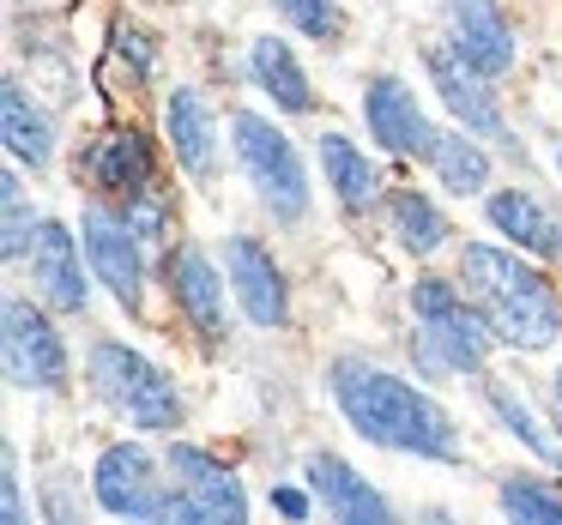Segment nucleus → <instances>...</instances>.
<instances>
[{
    "label": "nucleus",
    "mask_w": 562,
    "mask_h": 525,
    "mask_svg": "<svg viewBox=\"0 0 562 525\" xmlns=\"http://www.w3.org/2000/svg\"><path fill=\"white\" fill-rule=\"evenodd\" d=\"M327 392L339 404L345 429L357 441L400 459H429V465H460L465 441L453 411L429 387L393 375V368L369 363V356H333L327 363Z\"/></svg>",
    "instance_id": "nucleus-1"
},
{
    "label": "nucleus",
    "mask_w": 562,
    "mask_h": 525,
    "mask_svg": "<svg viewBox=\"0 0 562 525\" xmlns=\"http://www.w3.org/2000/svg\"><path fill=\"white\" fill-rule=\"evenodd\" d=\"M453 266H460V284L472 290L490 332L508 351L538 356L562 344V284L544 272V260L520 254L508 242H465Z\"/></svg>",
    "instance_id": "nucleus-2"
},
{
    "label": "nucleus",
    "mask_w": 562,
    "mask_h": 525,
    "mask_svg": "<svg viewBox=\"0 0 562 525\" xmlns=\"http://www.w3.org/2000/svg\"><path fill=\"white\" fill-rule=\"evenodd\" d=\"M405 308H412V351L429 375H484L490 351H496V332H490L484 308L472 303L460 278H441V272H424V278L405 290Z\"/></svg>",
    "instance_id": "nucleus-3"
},
{
    "label": "nucleus",
    "mask_w": 562,
    "mask_h": 525,
    "mask_svg": "<svg viewBox=\"0 0 562 525\" xmlns=\"http://www.w3.org/2000/svg\"><path fill=\"white\" fill-rule=\"evenodd\" d=\"M86 387L139 435H176L188 416V399L164 363H151L127 339H98L86 351Z\"/></svg>",
    "instance_id": "nucleus-4"
},
{
    "label": "nucleus",
    "mask_w": 562,
    "mask_h": 525,
    "mask_svg": "<svg viewBox=\"0 0 562 525\" xmlns=\"http://www.w3.org/2000/svg\"><path fill=\"white\" fill-rule=\"evenodd\" d=\"M231 151L243 163L248 187H255L260 212L272 224H303L315 206V187H308V163L296 151V139L284 134L272 115L260 110H231Z\"/></svg>",
    "instance_id": "nucleus-5"
},
{
    "label": "nucleus",
    "mask_w": 562,
    "mask_h": 525,
    "mask_svg": "<svg viewBox=\"0 0 562 525\" xmlns=\"http://www.w3.org/2000/svg\"><path fill=\"white\" fill-rule=\"evenodd\" d=\"M170 465L146 447V441H110V447L91 459V501L110 520H182V495H176V477H164Z\"/></svg>",
    "instance_id": "nucleus-6"
},
{
    "label": "nucleus",
    "mask_w": 562,
    "mask_h": 525,
    "mask_svg": "<svg viewBox=\"0 0 562 525\" xmlns=\"http://www.w3.org/2000/svg\"><path fill=\"white\" fill-rule=\"evenodd\" d=\"M0 351H7V380L13 392L31 399H55V392L74 387V351H67L61 327H55V308L43 296H7L0 308Z\"/></svg>",
    "instance_id": "nucleus-7"
},
{
    "label": "nucleus",
    "mask_w": 562,
    "mask_h": 525,
    "mask_svg": "<svg viewBox=\"0 0 562 525\" xmlns=\"http://www.w3.org/2000/svg\"><path fill=\"white\" fill-rule=\"evenodd\" d=\"M79 242H86L91 260V278L115 296L122 315H146V296H151V248L139 242V230L127 224V212L115 199L91 194L86 212H79Z\"/></svg>",
    "instance_id": "nucleus-8"
},
{
    "label": "nucleus",
    "mask_w": 562,
    "mask_h": 525,
    "mask_svg": "<svg viewBox=\"0 0 562 525\" xmlns=\"http://www.w3.org/2000/svg\"><path fill=\"white\" fill-rule=\"evenodd\" d=\"M158 278H164V296H170V315L182 320V332L200 344V351H224L231 344V278L224 266L206 254L200 242H176L170 254L158 260Z\"/></svg>",
    "instance_id": "nucleus-9"
},
{
    "label": "nucleus",
    "mask_w": 562,
    "mask_h": 525,
    "mask_svg": "<svg viewBox=\"0 0 562 525\" xmlns=\"http://www.w3.org/2000/svg\"><path fill=\"white\" fill-rule=\"evenodd\" d=\"M424 73H429V91H436V103L465 127V134L490 139V146H502V151H520V134H514L508 110H502V98L490 91L496 79H484L477 67H465L453 43H436V49H424Z\"/></svg>",
    "instance_id": "nucleus-10"
},
{
    "label": "nucleus",
    "mask_w": 562,
    "mask_h": 525,
    "mask_svg": "<svg viewBox=\"0 0 562 525\" xmlns=\"http://www.w3.org/2000/svg\"><path fill=\"white\" fill-rule=\"evenodd\" d=\"M357 115H363L369 139L400 163H429V151H436V139H441V127L429 122L424 98H417L400 73H369L363 98H357Z\"/></svg>",
    "instance_id": "nucleus-11"
},
{
    "label": "nucleus",
    "mask_w": 562,
    "mask_h": 525,
    "mask_svg": "<svg viewBox=\"0 0 562 525\" xmlns=\"http://www.w3.org/2000/svg\"><path fill=\"white\" fill-rule=\"evenodd\" d=\"M164 465H170L176 495H182V525H243L248 520V489L218 453L170 435Z\"/></svg>",
    "instance_id": "nucleus-12"
},
{
    "label": "nucleus",
    "mask_w": 562,
    "mask_h": 525,
    "mask_svg": "<svg viewBox=\"0 0 562 525\" xmlns=\"http://www.w3.org/2000/svg\"><path fill=\"white\" fill-rule=\"evenodd\" d=\"M224 278H231V296L248 315V327H260V332L291 327V278H284L279 254L260 236H248V230L224 236Z\"/></svg>",
    "instance_id": "nucleus-13"
},
{
    "label": "nucleus",
    "mask_w": 562,
    "mask_h": 525,
    "mask_svg": "<svg viewBox=\"0 0 562 525\" xmlns=\"http://www.w3.org/2000/svg\"><path fill=\"white\" fill-rule=\"evenodd\" d=\"M224 127H218V110L200 85H170L164 91V151L170 163L188 175V182L212 187L218 182V151H224Z\"/></svg>",
    "instance_id": "nucleus-14"
},
{
    "label": "nucleus",
    "mask_w": 562,
    "mask_h": 525,
    "mask_svg": "<svg viewBox=\"0 0 562 525\" xmlns=\"http://www.w3.org/2000/svg\"><path fill=\"white\" fill-rule=\"evenodd\" d=\"M25 272H31V296H43L55 315H86L91 260H86L79 230H67L61 218H43L37 242H31V254H25Z\"/></svg>",
    "instance_id": "nucleus-15"
},
{
    "label": "nucleus",
    "mask_w": 562,
    "mask_h": 525,
    "mask_svg": "<svg viewBox=\"0 0 562 525\" xmlns=\"http://www.w3.org/2000/svg\"><path fill=\"white\" fill-rule=\"evenodd\" d=\"M441 13H448V43L465 67H477L484 79H508L520 67V37L496 0H441Z\"/></svg>",
    "instance_id": "nucleus-16"
},
{
    "label": "nucleus",
    "mask_w": 562,
    "mask_h": 525,
    "mask_svg": "<svg viewBox=\"0 0 562 525\" xmlns=\"http://www.w3.org/2000/svg\"><path fill=\"white\" fill-rule=\"evenodd\" d=\"M79 170H86L91 194L127 199V194H139L146 182H158V146H151L134 122H115V127H103V134L86 146Z\"/></svg>",
    "instance_id": "nucleus-17"
},
{
    "label": "nucleus",
    "mask_w": 562,
    "mask_h": 525,
    "mask_svg": "<svg viewBox=\"0 0 562 525\" xmlns=\"http://www.w3.org/2000/svg\"><path fill=\"white\" fill-rule=\"evenodd\" d=\"M303 477H308V489H315V501H321L327 520H339V525H393V501L381 495L345 453H327V447L308 453Z\"/></svg>",
    "instance_id": "nucleus-18"
},
{
    "label": "nucleus",
    "mask_w": 562,
    "mask_h": 525,
    "mask_svg": "<svg viewBox=\"0 0 562 525\" xmlns=\"http://www.w3.org/2000/svg\"><path fill=\"white\" fill-rule=\"evenodd\" d=\"M0 134H7V158L31 175L55 170V158H61V134H55L49 103H43L37 85H25L19 73L0 85Z\"/></svg>",
    "instance_id": "nucleus-19"
},
{
    "label": "nucleus",
    "mask_w": 562,
    "mask_h": 525,
    "mask_svg": "<svg viewBox=\"0 0 562 525\" xmlns=\"http://www.w3.org/2000/svg\"><path fill=\"white\" fill-rule=\"evenodd\" d=\"M484 224L508 248L544 260V266H557V260H562V218L532 194V187H490V194H484Z\"/></svg>",
    "instance_id": "nucleus-20"
},
{
    "label": "nucleus",
    "mask_w": 562,
    "mask_h": 525,
    "mask_svg": "<svg viewBox=\"0 0 562 525\" xmlns=\"http://www.w3.org/2000/svg\"><path fill=\"white\" fill-rule=\"evenodd\" d=\"M315 158H321V182H327L333 206H339L345 218H369L375 206H387V182H381L375 158H369L351 134L327 127V134L315 139Z\"/></svg>",
    "instance_id": "nucleus-21"
},
{
    "label": "nucleus",
    "mask_w": 562,
    "mask_h": 525,
    "mask_svg": "<svg viewBox=\"0 0 562 525\" xmlns=\"http://www.w3.org/2000/svg\"><path fill=\"white\" fill-rule=\"evenodd\" d=\"M248 85H255L279 115H315V85H308V67L296 61V49L279 37V31L248 37Z\"/></svg>",
    "instance_id": "nucleus-22"
},
{
    "label": "nucleus",
    "mask_w": 562,
    "mask_h": 525,
    "mask_svg": "<svg viewBox=\"0 0 562 525\" xmlns=\"http://www.w3.org/2000/svg\"><path fill=\"white\" fill-rule=\"evenodd\" d=\"M381 212H387V236L412 260H436V254L453 248V224L441 218V206L424 194V187H393Z\"/></svg>",
    "instance_id": "nucleus-23"
},
{
    "label": "nucleus",
    "mask_w": 562,
    "mask_h": 525,
    "mask_svg": "<svg viewBox=\"0 0 562 525\" xmlns=\"http://www.w3.org/2000/svg\"><path fill=\"white\" fill-rule=\"evenodd\" d=\"M490 146L477 134H465V127H441L436 151H429V175H436V187H448L453 199H484L490 194Z\"/></svg>",
    "instance_id": "nucleus-24"
},
{
    "label": "nucleus",
    "mask_w": 562,
    "mask_h": 525,
    "mask_svg": "<svg viewBox=\"0 0 562 525\" xmlns=\"http://www.w3.org/2000/svg\"><path fill=\"white\" fill-rule=\"evenodd\" d=\"M477 380H484V411L502 423V435H514L526 453H532V459L562 465V435H550V423L532 411V404H526V392H520V387H508L502 375H490V368H484Z\"/></svg>",
    "instance_id": "nucleus-25"
},
{
    "label": "nucleus",
    "mask_w": 562,
    "mask_h": 525,
    "mask_svg": "<svg viewBox=\"0 0 562 525\" xmlns=\"http://www.w3.org/2000/svg\"><path fill=\"white\" fill-rule=\"evenodd\" d=\"M115 206L127 212V224L139 230V242L151 248V254H170L176 242H182V199H176V187L164 182H146L139 194H127V199H115Z\"/></svg>",
    "instance_id": "nucleus-26"
},
{
    "label": "nucleus",
    "mask_w": 562,
    "mask_h": 525,
    "mask_svg": "<svg viewBox=\"0 0 562 525\" xmlns=\"http://www.w3.org/2000/svg\"><path fill=\"white\" fill-rule=\"evenodd\" d=\"M496 507L508 513L514 525H562V489L550 483V477L514 471L496 483Z\"/></svg>",
    "instance_id": "nucleus-27"
},
{
    "label": "nucleus",
    "mask_w": 562,
    "mask_h": 525,
    "mask_svg": "<svg viewBox=\"0 0 562 525\" xmlns=\"http://www.w3.org/2000/svg\"><path fill=\"white\" fill-rule=\"evenodd\" d=\"M0 206H7V242H0V254H7V266H25L31 242H37V230H43V212L25 199V170H19V163L0 175Z\"/></svg>",
    "instance_id": "nucleus-28"
},
{
    "label": "nucleus",
    "mask_w": 562,
    "mask_h": 525,
    "mask_svg": "<svg viewBox=\"0 0 562 525\" xmlns=\"http://www.w3.org/2000/svg\"><path fill=\"white\" fill-rule=\"evenodd\" d=\"M272 13L308 43H339L345 37V7L339 0H272Z\"/></svg>",
    "instance_id": "nucleus-29"
},
{
    "label": "nucleus",
    "mask_w": 562,
    "mask_h": 525,
    "mask_svg": "<svg viewBox=\"0 0 562 525\" xmlns=\"http://www.w3.org/2000/svg\"><path fill=\"white\" fill-rule=\"evenodd\" d=\"M110 55L127 67L134 85H146V79L158 73V43H151V31H139L134 19H115L110 25Z\"/></svg>",
    "instance_id": "nucleus-30"
},
{
    "label": "nucleus",
    "mask_w": 562,
    "mask_h": 525,
    "mask_svg": "<svg viewBox=\"0 0 562 525\" xmlns=\"http://www.w3.org/2000/svg\"><path fill=\"white\" fill-rule=\"evenodd\" d=\"M0 520H7V525H31V507H25V459H19L13 441H7V453H0Z\"/></svg>",
    "instance_id": "nucleus-31"
},
{
    "label": "nucleus",
    "mask_w": 562,
    "mask_h": 525,
    "mask_svg": "<svg viewBox=\"0 0 562 525\" xmlns=\"http://www.w3.org/2000/svg\"><path fill=\"white\" fill-rule=\"evenodd\" d=\"M267 507L284 513V520H308L321 501H315V489H308V477H303V483H272L267 489Z\"/></svg>",
    "instance_id": "nucleus-32"
},
{
    "label": "nucleus",
    "mask_w": 562,
    "mask_h": 525,
    "mask_svg": "<svg viewBox=\"0 0 562 525\" xmlns=\"http://www.w3.org/2000/svg\"><path fill=\"white\" fill-rule=\"evenodd\" d=\"M550 411H557V423H562V363H557V375H550Z\"/></svg>",
    "instance_id": "nucleus-33"
},
{
    "label": "nucleus",
    "mask_w": 562,
    "mask_h": 525,
    "mask_svg": "<svg viewBox=\"0 0 562 525\" xmlns=\"http://www.w3.org/2000/svg\"><path fill=\"white\" fill-rule=\"evenodd\" d=\"M550 170H557V182H562V146H557V151H550Z\"/></svg>",
    "instance_id": "nucleus-34"
},
{
    "label": "nucleus",
    "mask_w": 562,
    "mask_h": 525,
    "mask_svg": "<svg viewBox=\"0 0 562 525\" xmlns=\"http://www.w3.org/2000/svg\"><path fill=\"white\" fill-rule=\"evenodd\" d=\"M557 471H562V465H557Z\"/></svg>",
    "instance_id": "nucleus-35"
}]
</instances>
